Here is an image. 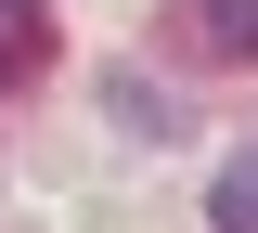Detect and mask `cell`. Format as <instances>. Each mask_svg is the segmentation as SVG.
I'll return each instance as SVG.
<instances>
[{
	"mask_svg": "<svg viewBox=\"0 0 258 233\" xmlns=\"http://www.w3.org/2000/svg\"><path fill=\"white\" fill-rule=\"evenodd\" d=\"M207 39L220 52H258V0H207Z\"/></svg>",
	"mask_w": 258,
	"mask_h": 233,
	"instance_id": "cell-3",
	"label": "cell"
},
{
	"mask_svg": "<svg viewBox=\"0 0 258 233\" xmlns=\"http://www.w3.org/2000/svg\"><path fill=\"white\" fill-rule=\"evenodd\" d=\"M26 65H39V13H26V0H0V91H13Z\"/></svg>",
	"mask_w": 258,
	"mask_h": 233,
	"instance_id": "cell-2",
	"label": "cell"
},
{
	"mask_svg": "<svg viewBox=\"0 0 258 233\" xmlns=\"http://www.w3.org/2000/svg\"><path fill=\"white\" fill-rule=\"evenodd\" d=\"M207 233H258V143L220 168V181H207Z\"/></svg>",
	"mask_w": 258,
	"mask_h": 233,
	"instance_id": "cell-1",
	"label": "cell"
}]
</instances>
